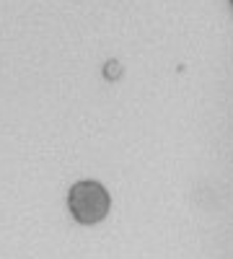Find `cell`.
Here are the masks:
<instances>
[{
    "label": "cell",
    "instance_id": "6da1fadb",
    "mask_svg": "<svg viewBox=\"0 0 233 259\" xmlns=\"http://www.w3.org/2000/svg\"><path fill=\"white\" fill-rule=\"evenodd\" d=\"M68 210H70V215L78 223L94 226V223L107 218V212H109V194H107V189H104L99 182H91V179L78 182L68 192Z\"/></svg>",
    "mask_w": 233,
    "mask_h": 259
}]
</instances>
